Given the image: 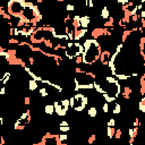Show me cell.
<instances>
[{"label": "cell", "instance_id": "obj_8", "mask_svg": "<svg viewBox=\"0 0 145 145\" xmlns=\"http://www.w3.org/2000/svg\"><path fill=\"white\" fill-rule=\"evenodd\" d=\"M87 115L90 116L91 118H96V116H98V110H96V108L95 107H91L87 110Z\"/></svg>", "mask_w": 145, "mask_h": 145}, {"label": "cell", "instance_id": "obj_17", "mask_svg": "<svg viewBox=\"0 0 145 145\" xmlns=\"http://www.w3.org/2000/svg\"><path fill=\"white\" fill-rule=\"evenodd\" d=\"M69 129H70L69 126H59V130L62 133H65V134H66L67 132H69Z\"/></svg>", "mask_w": 145, "mask_h": 145}, {"label": "cell", "instance_id": "obj_12", "mask_svg": "<svg viewBox=\"0 0 145 145\" xmlns=\"http://www.w3.org/2000/svg\"><path fill=\"white\" fill-rule=\"evenodd\" d=\"M39 94H40L42 98H47V96H49V90H48L47 87H42L39 90Z\"/></svg>", "mask_w": 145, "mask_h": 145}, {"label": "cell", "instance_id": "obj_18", "mask_svg": "<svg viewBox=\"0 0 145 145\" xmlns=\"http://www.w3.org/2000/svg\"><path fill=\"white\" fill-rule=\"evenodd\" d=\"M107 125H108V127H116V120L113 118H111V119H109Z\"/></svg>", "mask_w": 145, "mask_h": 145}, {"label": "cell", "instance_id": "obj_7", "mask_svg": "<svg viewBox=\"0 0 145 145\" xmlns=\"http://www.w3.org/2000/svg\"><path fill=\"white\" fill-rule=\"evenodd\" d=\"M44 112L49 116H52L55 113V107L53 104H47L44 107Z\"/></svg>", "mask_w": 145, "mask_h": 145}, {"label": "cell", "instance_id": "obj_14", "mask_svg": "<svg viewBox=\"0 0 145 145\" xmlns=\"http://www.w3.org/2000/svg\"><path fill=\"white\" fill-rule=\"evenodd\" d=\"M121 135H122V130L120 129V128H118V129H116L115 136H113V137H116L117 139H120V138H121Z\"/></svg>", "mask_w": 145, "mask_h": 145}, {"label": "cell", "instance_id": "obj_10", "mask_svg": "<svg viewBox=\"0 0 145 145\" xmlns=\"http://www.w3.org/2000/svg\"><path fill=\"white\" fill-rule=\"evenodd\" d=\"M60 103H61V105L64 107V109L66 111L69 110V108H70V104H69V100H67V99H62V100H60Z\"/></svg>", "mask_w": 145, "mask_h": 145}, {"label": "cell", "instance_id": "obj_20", "mask_svg": "<svg viewBox=\"0 0 145 145\" xmlns=\"http://www.w3.org/2000/svg\"><path fill=\"white\" fill-rule=\"evenodd\" d=\"M102 111H103V113L109 112V103H104V104L102 105Z\"/></svg>", "mask_w": 145, "mask_h": 145}, {"label": "cell", "instance_id": "obj_13", "mask_svg": "<svg viewBox=\"0 0 145 145\" xmlns=\"http://www.w3.org/2000/svg\"><path fill=\"white\" fill-rule=\"evenodd\" d=\"M138 108H139V110H141V112H145V98L144 96L141 99V101H139Z\"/></svg>", "mask_w": 145, "mask_h": 145}, {"label": "cell", "instance_id": "obj_16", "mask_svg": "<svg viewBox=\"0 0 145 145\" xmlns=\"http://www.w3.org/2000/svg\"><path fill=\"white\" fill-rule=\"evenodd\" d=\"M95 138H96V135H91L90 137H88V139H87V144L88 145H92L94 143V142H95Z\"/></svg>", "mask_w": 145, "mask_h": 145}, {"label": "cell", "instance_id": "obj_23", "mask_svg": "<svg viewBox=\"0 0 145 145\" xmlns=\"http://www.w3.org/2000/svg\"><path fill=\"white\" fill-rule=\"evenodd\" d=\"M133 126H134V127H138V126H139V120H138V118H136V119H135V121L133 122Z\"/></svg>", "mask_w": 145, "mask_h": 145}, {"label": "cell", "instance_id": "obj_11", "mask_svg": "<svg viewBox=\"0 0 145 145\" xmlns=\"http://www.w3.org/2000/svg\"><path fill=\"white\" fill-rule=\"evenodd\" d=\"M115 132H116L115 127H108L107 128V136L109 137V139L112 138V137L115 136Z\"/></svg>", "mask_w": 145, "mask_h": 145}, {"label": "cell", "instance_id": "obj_5", "mask_svg": "<svg viewBox=\"0 0 145 145\" xmlns=\"http://www.w3.org/2000/svg\"><path fill=\"white\" fill-rule=\"evenodd\" d=\"M38 88H39L38 82L34 81V79H30V81H28V91L34 92V91L38 90Z\"/></svg>", "mask_w": 145, "mask_h": 145}, {"label": "cell", "instance_id": "obj_24", "mask_svg": "<svg viewBox=\"0 0 145 145\" xmlns=\"http://www.w3.org/2000/svg\"><path fill=\"white\" fill-rule=\"evenodd\" d=\"M59 126H69L68 121H66V120H62V121H60Z\"/></svg>", "mask_w": 145, "mask_h": 145}, {"label": "cell", "instance_id": "obj_19", "mask_svg": "<svg viewBox=\"0 0 145 145\" xmlns=\"http://www.w3.org/2000/svg\"><path fill=\"white\" fill-rule=\"evenodd\" d=\"M75 62H76V65L83 64V58H82V56H78V57L75 58Z\"/></svg>", "mask_w": 145, "mask_h": 145}, {"label": "cell", "instance_id": "obj_25", "mask_svg": "<svg viewBox=\"0 0 145 145\" xmlns=\"http://www.w3.org/2000/svg\"><path fill=\"white\" fill-rule=\"evenodd\" d=\"M98 145H102V144H98Z\"/></svg>", "mask_w": 145, "mask_h": 145}, {"label": "cell", "instance_id": "obj_22", "mask_svg": "<svg viewBox=\"0 0 145 145\" xmlns=\"http://www.w3.org/2000/svg\"><path fill=\"white\" fill-rule=\"evenodd\" d=\"M30 103H31V98H30V96H26V98H25V101H24V104L28 105Z\"/></svg>", "mask_w": 145, "mask_h": 145}, {"label": "cell", "instance_id": "obj_1", "mask_svg": "<svg viewBox=\"0 0 145 145\" xmlns=\"http://www.w3.org/2000/svg\"><path fill=\"white\" fill-rule=\"evenodd\" d=\"M84 48V52L82 55L83 58V64L86 65H93L100 59V55H101V45L100 43L96 40L93 39H88V40L84 41L83 44Z\"/></svg>", "mask_w": 145, "mask_h": 145}, {"label": "cell", "instance_id": "obj_15", "mask_svg": "<svg viewBox=\"0 0 145 145\" xmlns=\"http://www.w3.org/2000/svg\"><path fill=\"white\" fill-rule=\"evenodd\" d=\"M58 139L60 142H66L68 139V135L67 134H61V135H58Z\"/></svg>", "mask_w": 145, "mask_h": 145}, {"label": "cell", "instance_id": "obj_9", "mask_svg": "<svg viewBox=\"0 0 145 145\" xmlns=\"http://www.w3.org/2000/svg\"><path fill=\"white\" fill-rule=\"evenodd\" d=\"M113 103H115V108L112 110V113L113 115H119L121 112V104L118 102H113Z\"/></svg>", "mask_w": 145, "mask_h": 145}, {"label": "cell", "instance_id": "obj_21", "mask_svg": "<svg viewBox=\"0 0 145 145\" xmlns=\"http://www.w3.org/2000/svg\"><path fill=\"white\" fill-rule=\"evenodd\" d=\"M66 9H67L68 11H74V10H75V6H74V5H67V6H66Z\"/></svg>", "mask_w": 145, "mask_h": 145}, {"label": "cell", "instance_id": "obj_4", "mask_svg": "<svg viewBox=\"0 0 145 145\" xmlns=\"http://www.w3.org/2000/svg\"><path fill=\"white\" fill-rule=\"evenodd\" d=\"M92 18L90 16L85 15V16H79V27L83 28V30H87L88 25L91 24Z\"/></svg>", "mask_w": 145, "mask_h": 145}, {"label": "cell", "instance_id": "obj_3", "mask_svg": "<svg viewBox=\"0 0 145 145\" xmlns=\"http://www.w3.org/2000/svg\"><path fill=\"white\" fill-rule=\"evenodd\" d=\"M53 107H55V112L57 113V116H59V117H65V116L67 115V111L65 110L64 107L61 105L60 101H55Z\"/></svg>", "mask_w": 145, "mask_h": 145}, {"label": "cell", "instance_id": "obj_6", "mask_svg": "<svg viewBox=\"0 0 145 145\" xmlns=\"http://www.w3.org/2000/svg\"><path fill=\"white\" fill-rule=\"evenodd\" d=\"M100 17L103 19H109V17H110V9H108V7H103L101 9Z\"/></svg>", "mask_w": 145, "mask_h": 145}, {"label": "cell", "instance_id": "obj_2", "mask_svg": "<svg viewBox=\"0 0 145 145\" xmlns=\"http://www.w3.org/2000/svg\"><path fill=\"white\" fill-rule=\"evenodd\" d=\"M87 103H88V98L86 95H84V94H76V95L70 98V100H69L70 107L75 111H77V112L83 111V109L86 107Z\"/></svg>", "mask_w": 145, "mask_h": 145}]
</instances>
